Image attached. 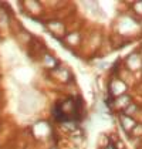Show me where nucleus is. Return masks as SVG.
<instances>
[]
</instances>
